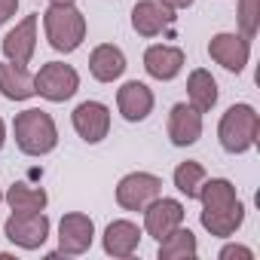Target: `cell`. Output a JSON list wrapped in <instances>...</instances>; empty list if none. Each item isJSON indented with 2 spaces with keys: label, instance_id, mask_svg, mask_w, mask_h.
Wrapping results in <instances>:
<instances>
[{
  "label": "cell",
  "instance_id": "cell-1",
  "mask_svg": "<svg viewBox=\"0 0 260 260\" xmlns=\"http://www.w3.org/2000/svg\"><path fill=\"white\" fill-rule=\"evenodd\" d=\"M196 199L202 202L199 220H202V226H205L211 236L226 239V236H233V233L242 226V220H245V205H242V199L236 196V187H233L226 178H211V181L205 178Z\"/></svg>",
  "mask_w": 260,
  "mask_h": 260
},
{
  "label": "cell",
  "instance_id": "cell-2",
  "mask_svg": "<svg viewBox=\"0 0 260 260\" xmlns=\"http://www.w3.org/2000/svg\"><path fill=\"white\" fill-rule=\"evenodd\" d=\"M13 132H16V144L22 153L28 156H46L55 150L58 144V128H55V119L40 110V107H31L25 113L16 116L13 122Z\"/></svg>",
  "mask_w": 260,
  "mask_h": 260
},
{
  "label": "cell",
  "instance_id": "cell-3",
  "mask_svg": "<svg viewBox=\"0 0 260 260\" xmlns=\"http://www.w3.org/2000/svg\"><path fill=\"white\" fill-rule=\"evenodd\" d=\"M43 31L55 52H74L86 40V16L74 4H49L43 13Z\"/></svg>",
  "mask_w": 260,
  "mask_h": 260
},
{
  "label": "cell",
  "instance_id": "cell-4",
  "mask_svg": "<svg viewBox=\"0 0 260 260\" xmlns=\"http://www.w3.org/2000/svg\"><path fill=\"white\" fill-rule=\"evenodd\" d=\"M257 132H260V119L251 104H233L220 116V125H217V138L226 153L251 150L257 144Z\"/></svg>",
  "mask_w": 260,
  "mask_h": 260
},
{
  "label": "cell",
  "instance_id": "cell-5",
  "mask_svg": "<svg viewBox=\"0 0 260 260\" xmlns=\"http://www.w3.org/2000/svg\"><path fill=\"white\" fill-rule=\"evenodd\" d=\"M77 89H80V74L64 61H49L34 77V92L46 101H55V104L74 98Z\"/></svg>",
  "mask_w": 260,
  "mask_h": 260
},
{
  "label": "cell",
  "instance_id": "cell-6",
  "mask_svg": "<svg viewBox=\"0 0 260 260\" xmlns=\"http://www.w3.org/2000/svg\"><path fill=\"white\" fill-rule=\"evenodd\" d=\"M4 236L25 251H37L49 239V217L43 211H28V214L13 211L4 223Z\"/></svg>",
  "mask_w": 260,
  "mask_h": 260
},
{
  "label": "cell",
  "instance_id": "cell-7",
  "mask_svg": "<svg viewBox=\"0 0 260 260\" xmlns=\"http://www.w3.org/2000/svg\"><path fill=\"white\" fill-rule=\"evenodd\" d=\"M162 193V181L150 172H128L116 184V202L125 211H144Z\"/></svg>",
  "mask_w": 260,
  "mask_h": 260
},
{
  "label": "cell",
  "instance_id": "cell-8",
  "mask_svg": "<svg viewBox=\"0 0 260 260\" xmlns=\"http://www.w3.org/2000/svg\"><path fill=\"white\" fill-rule=\"evenodd\" d=\"M71 122H74V132L86 144H98L110 132V107L101 104V101H83V104L74 107Z\"/></svg>",
  "mask_w": 260,
  "mask_h": 260
},
{
  "label": "cell",
  "instance_id": "cell-9",
  "mask_svg": "<svg viewBox=\"0 0 260 260\" xmlns=\"http://www.w3.org/2000/svg\"><path fill=\"white\" fill-rule=\"evenodd\" d=\"M95 242V223L89 214L71 211L58 223V251L55 254H86Z\"/></svg>",
  "mask_w": 260,
  "mask_h": 260
},
{
  "label": "cell",
  "instance_id": "cell-10",
  "mask_svg": "<svg viewBox=\"0 0 260 260\" xmlns=\"http://www.w3.org/2000/svg\"><path fill=\"white\" fill-rule=\"evenodd\" d=\"M208 55H211L220 68H226L230 74H239V71H245V64H248L251 40L242 37V34L220 31V34L211 37V43H208Z\"/></svg>",
  "mask_w": 260,
  "mask_h": 260
},
{
  "label": "cell",
  "instance_id": "cell-11",
  "mask_svg": "<svg viewBox=\"0 0 260 260\" xmlns=\"http://www.w3.org/2000/svg\"><path fill=\"white\" fill-rule=\"evenodd\" d=\"M184 223V202L181 199H153L147 208H144V230L147 236H153L156 242L166 239L172 230H178Z\"/></svg>",
  "mask_w": 260,
  "mask_h": 260
},
{
  "label": "cell",
  "instance_id": "cell-12",
  "mask_svg": "<svg viewBox=\"0 0 260 260\" xmlns=\"http://www.w3.org/2000/svg\"><path fill=\"white\" fill-rule=\"evenodd\" d=\"M37 22H40V16H25L7 37H4V55H7V61H13V64H31V58H34V52H37Z\"/></svg>",
  "mask_w": 260,
  "mask_h": 260
},
{
  "label": "cell",
  "instance_id": "cell-13",
  "mask_svg": "<svg viewBox=\"0 0 260 260\" xmlns=\"http://www.w3.org/2000/svg\"><path fill=\"white\" fill-rule=\"evenodd\" d=\"M153 104H156V98H153L150 86L141 83V80H128V83H122L119 92H116V107H119L122 119H128V122L147 119L150 110H153Z\"/></svg>",
  "mask_w": 260,
  "mask_h": 260
},
{
  "label": "cell",
  "instance_id": "cell-14",
  "mask_svg": "<svg viewBox=\"0 0 260 260\" xmlns=\"http://www.w3.org/2000/svg\"><path fill=\"white\" fill-rule=\"evenodd\" d=\"M169 138L175 147H190L202 138V113L190 104H175L169 113Z\"/></svg>",
  "mask_w": 260,
  "mask_h": 260
},
{
  "label": "cell",
  "instance_id": "cell-15",
  "mask_svg": "<svg viewBox=\"0 0 260 260\" xmlns=\"http://www.w3.org/2000/svg\"><path fill=\"white\" fill-rule=\"evenodd\" d=\"M175 22V10H169L159 0H138L132 10V28L141 37H156Z\"/></svg>",
  "mask_w": 260,
  "mask_h": 260
},
{
  "label": "cell",
  "instance_id": "cell-16",
  "mask_svg": "<svg viewBox=\"0 0 260 260\" xmlns=\"http://www.w3.org/2000/svg\"><path fill=\"white\" fill-rule=\"evenodd\" d=\"M144 71L153 77V80H175L181 71H184V49L178 46H166V43H156L144 52Z\"/></svg>",
  "mask_w": 260,
  "mask_h": 260
},
{
  "label": "cell",
  "instance_id": "cell-17",
  "mask_svg": "<svg viewBox=\"0 0 260 260\" xmlns=\"http://www.w3.org/2000/svg\"><path fill=\"white\" fill-rule=\"evenodd\" d=\"M141 245V230L132 220H110L104 230V251L110 257H132Z\"/></svg>",
  "mask_w": 260,
  "mask_h": 260
},
{
  "label": "cell",
  "instance_id": "cell-18",
  "mask_svg": "<svg viewBox=\"0 0 260 260\" xmlns=\"http://www.w3.org/2000/svg\"><path fill=\"white\" fill-rule=\"evenodd\" d=\"M89 74L98 80V83H113L125 74V55L119 46L113 43H101L92 49L89 55Z\"/></svg>",
  "mask_w": 260,
  "mask_h": 260
},
{
  "label": "cell",
  "instance_id": "cell-19",
  "mask_svg": "<svg viewBox=\"0 0 260 260\" xmlns=\"http://www.w3.org/2000/svg\"><path fill=\"white\" fill-rule=\"evenodd\" d=\"M0 95L10 101H28L34 92V77L28 74V68L13 64V61H0Z\"/></svg>",
  "mask_w": 260,
  "mask_h": 260
},
{
  "label": "cell",
  "instance_id": "cell-20",
  "mask_svg": "<svg viewBox=\"0 0 260 260\" xmlns=\"http://www.w3.org/2000/svg\"><path fill=\"white\" fill-rule=\"evenodd\" d=\"M187 98H190V107H196L199 113H208L217 104V80L205 68H196L187 77Z\"/></svg>",
  "mask_w": 260,
  "mask_h": 260
},
{
  "label": "cell",
  "instance_id": "cell-21",
  "mask_svg": "<svg viewBox=\"0 0 260 260\" xmlns=\"http://www.w3.org/2000/svg\"><path fill=\"white\" fill-rule=\"evenodd\" d=\"M4 199H7V205H10V211H19V214H28V211H43L46 208V202H49V196H46V190L43 187H31V184H13L7 193H4Z\"/></svg>",
  "mask_w": 260,
  "mask_h": 260
},
{
  "label": "cell",
  "instance_id": "cell-22",
  "mask_svg": "<svg viewBox=\"0 0 260 260\" xmlns=\"http://www.w3.org/2000/svg\"><path fill=\"white\" fill-rule=\"evenodd\" d=\"M199 245H196V236L181 223L178 230H172L166 239H159V257L162 260H190L196 257Z\"/></svg>",
  "mask_w": 260,
  "mask_h": 260
},
{
  "label": "cell",
  "instance_id": "cell-23",
  "mask_svg": "<svg viewBox=\"0 0 260 260\" xmlns=\"http://www.w3.org/2000/svg\"><path fill=\"white\" fill-rule=\"evenodd\" d=\"M202 181H205V169H202V162H196V159H187V162H181V166L175 169V187H178V193H184L187 199H196V196H199Z\"/></svg>",
  "mask_w": 260,
  "mask_h": 260
},
{
  "label": "cell",
  "instance_id": "cell-24",
  "mask_svg": "<svg viewBox=\"0 0 260 260\" xmlns=\"http://www.w3.org/2000/svg\"><path fill=\"white\" fill-rule=\"evenodd\" d=\"M260 31V0H239V34L254 40Z\"/></svg>",
  "mask_w": 260,
  "mask_h": 260
},
{
  "label": "cell",
  "instance_id": "cell-25",
  "mask_svg": "<svg viewBox=\"0 0 260 260\" xmlns=\"http://www.w3.org/2000/svg\"><path fill=\"white\" fill-rule=\"evenodd\" d=\"M217 257L220 260H254V251L245 248V245H223Z\"/></svg>",
  "mask_w": 260,
  "mask_h": 260
},
{
  "label": "cell",
  "instance_id": "cell-26",
  "mask_svg": "<svg viewBox=\"0 0 260 260\" xmlns=\"http://www.w3.org/2000/svg\"><path fill=\"white\" fill-rule=\"evenodd\" d=\"M19 10V0H0V25H7Z\"/></svg>",
  "mask_w": 260,
  "mask_h": 260
},
{
  "label": "cell",
  "instance_id": "cell-27",
  "mask_svg": "<svg viewBox=\"0 0 260 260\" xmlns=\"http://www.w3.org/2000/svg\"><path fill=\"white\" fill-rule=\"evenodd\" d=\"M159 4H166L169 10H187V7H193V0H159Z\"/></svg>",
  "mask_w": 260,
  "mask_h": 260
},
{
  "label": "cell",
  "instance_id": "cell-28",
  "mask_svg": "<svg viewBox=\"0 0 260 260\" xmlns=\"http://www.w3.org/2000/svg\"><path fill=\"white\" fill-rule=\"evenodd\" d=\"M4 144H7V125H4V119H0V150H4Z\"/></svg>",
  "mask_w": 260,
  "mask_h": 260
},
{
  "label": "cell",
  "instance_id": "cell-29",
  "mask_svg": "<svg viewBox=\"0 0 260 260\" xmlns=\"http://www.w3.org/2000/svg\"><path fill=\"white\" fill-rule=\"evenodd\" d=\"M49 4H74V0H49Z\"/></svg>",
  "mask_w": 260,
  "mask_h": 260
},
{
  "label": "cell",
  "instance_id": "cell-30",
  "mask_svg": "<svg viewBox=\"0 0 260 260\" xmlns=\"http://www.w3.org/2000/svg\"><path fill=\"white\" fill-rule=\"evenodd\" d=\"M0 202H4V193H0Z\"/></svg>",
  "mask_w": 260,
  "mask_h": 260
}]
</instances>
